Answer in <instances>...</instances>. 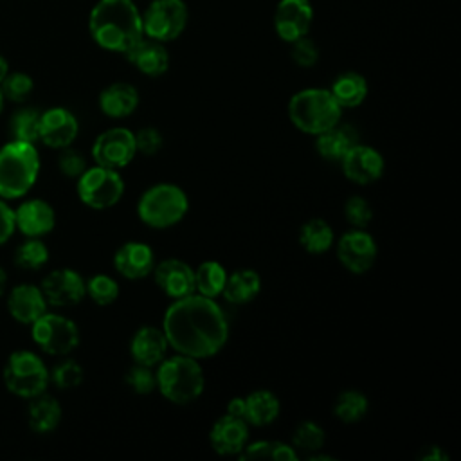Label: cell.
<instances>
[{
  "label": "cell",
  "instance_id": "18",
  "mask_svg": "<svg viewBox=\"0 0 461 461\" xmlns=\"http://www.w3.org/2000/svg\"><path fill=\"white\" fill-rule=\"evenodd\" d=\"M5 304L9 315L16 322L27 326H31L38 317L47 312V301L41 288L31 283H22L11 288Z\"/></svg>",
  "mask_w": 461,
  "mask_h": 461
},
{
  "label": "cell",
  "instance_id": "34",
  "mask_svg": "<svg viewBox=\"0 0 461 461\" xmlns=\"http://www.w3.org/2000/svg\"><path fill=\"white\" fill-rule=\"evenodd\" d=\"M49 261V249L41 238H27L14 250V265L23 270H40Z\"/></svg>",
  "mask_w": 461,
  "mask_h": 461
},
{
  "label": "cell",
  "instance_id": "39",
  "mask_svg": "<svg viewBox=\"0 0 461 461\" xmlns=\"http://www.w3.org/2000/svg\"><path fill=\"white\" fill-rule=\"evenodd\" d=\"M324 430L313 421H303L294 432V447L304 452H317L324 445Z\"/></svg>",
  "mask_w": 461,
  "mask_h": 461
},
{
  "label": "cell",
  "instance_id": "21",
  "mask_svg": "<svg viewBox=\"0 0 461 461\" xmlns=\"http://www.w3.org/2000/svg\"><path fill=\"white\" fill-rule=\"evenodd\" d=\"M153 272L157 285L173 299H180L194 292V270L182 259H164L153 268Z\"/></svg>",
  "mask_w": 461,
  "mask_h": 461
},
{
  "label": "cell",
  "instance_id": "35",
  "mask_svg": "<svg viewBox=\"0 0 461 461\" xmlns=\"http://www.w3.org/2000/svg\"><path fill=\"white\" fill-rule=\"evenodd\" d=\"M333 411L344 423L360 421L367 412V398L358 391H344L339 394Z\"/></svg>",
  "mask_w": 461,
  "mask_h": 461
},
{
  "label": "cell",
  "instance_id": "8",
  "mask_svg": "<svg viewBox=\"0 0 461 461\" xmlns=\"http://www.w3.org/2000/svg\"><path fill=\"white\" fill-rule=\"evenodd\" d=\"M189 9L184 0H151L142 13L144 36L167 43L187 27Z\"/></svg>",
  "mask_w": 461,
  "mask_h": 461
},
{
  "label": "cell",
  "instance_id": "10",
  "mask_svg": "<svg viewBox=\"0 0 461 461\" xmlns=\"http://www.w3.org/2000/svg\"><path fill=\"white\" fill-rule=\"evenodd\" d=\"M31 337L41 351L52 357H65L79 344V330L76 322L49 312L31 324Z\"/></svg>",
  "mask_w": 461,
  "mask_h": 461
},
{
  "label": "cell",
  "instance_id": "5",
  "mask_svg": "<svg viewBox=\"0 0 461 461\" xmlns=\"http://www.w3.org/2000/svg\"><path fill=\"white\" fill-rule=\"evenodd\" d=\"M155 376L162 396L178 405H185L196 400L202 394L205 384L198 358L182 353L162 358Z\"/></svg>",
  "mask_w": 461,
  "mask_h": 461
},
{
  "label": "cell",
  "instance_id": "24",
  "mask_svg": "<svg viewBox=\"0 0 461 461\" xmlns=\"http://www.w3.org/2000/svg\"><path fill=\"white\" fill-rule=\"evenodd\" d=\"M139 106V92L130 83H112L99 94V108L112 119H122Z\"/></svg>",
  "mask_w": 461,
  "mask_h": 461
},
{
  "label": "cell",
  "instance_id": "20",
  "mask_svg": "<svg viewBox=\"0 0 461 461\" xmlns=\"http://www.w3.org/2000/svg\"><path fill=\"white\" fill-rule=\"evenodd\" d=\"M247 438H249L247 421L229 412L221 416L209 432L211 447L221 456L240 454L247 445Z\"/></svg>",
  "mask_w": 461,
  "mask_h": 461
},
{
  "label": "cell",
  "instance_id": "13",
  "mask_svg": "<svg viewBox=\"0 0 461 461\" xmlns=\"http://www.w3.org/2000/svg\"><path fill=\"white\" fill-rule=\"evenodd\" d=\"M41 292L47 304L74 306L86 295L85 279L72 268H56L41 281Z\"/></svg>",
  "mask_w": 461,
  "mask_h": 461
},
{
  "label": "cell",
  "instance_id": "30",
  "mask_svg": "<svg viewBox=\"0 0 461 461\" xmlns=\"http://www.w3.org/2000/svg\"><path fill=\"white\" fill-rule=\"evenodd\" d=\"M40 115L41 112L31 106L16 110L9 119L11 140H22L31 144L40 140Z\"/></svg>",
  "mask_w": 461,
  "mask_h": 461
},
{
  "label": "cell",
  "instance_id": "22",
  "mask_svg": "<svg viewBox=\"0 0 461 461\" xmlns=\"http://www.w3.org/2000/svg\"><path fill=\"white\" fill-rule=\"evenodd\" d=\"M113 267L122 277L140 279L153 272L155 256L149 245L142 241H128L115 252Z\"/></svg>",
  "mask_w": 461,
  "mask_h": 461
},
{
  "label": "cell",
  "instance_id": "25",
  "mask_svg": "<svg viewBox=\"0 0 461 461\" xmlns=\"http://www.w3.org/2000/svg\"><path fill=\"white\" fill-rule=\"evenodd\" d=\"M27 421L31 430L36 434L52 432L61 421L59 402L45 393L31 398V403L27 407Z\"/></svg>",
  "mask_w": 461,
  "mask_h": 461
},
{
  "label": "cell",
  "instance_id": "26",
  "mask_svg": "<svg viewBox=\"0 0 461 461\" xmlns=\"http://www.w3.org/2000/svg\"><path fill=\"white\" fill-rule=\"evenodd\" d=\"M358 142V135L349 124H335L330 130L317 135V151L326 160H339L348 153L351 146Z\"/></svg>",
  "mask_w": 461,
  "mask_h": 461
},
{
  "label": "cell",
  "instance_id": "29",
  "mask_svg": "<svg viewBox=\"0 0 461 461\" xmlns=\"http://www.w3.org/2000/svg\"><path fill=\"white\" fill-rule=\"evenodd\" d=\"M259 290H261L259 274L256 270L243 268L227 276L221 294L229 303L245 304V303H250L259 294Z\"/></svg>",
  "mask_w": 461,
  "mask_h": 461
},
{
  "label": "cell",
  "instance_id": "31",
  "mask_svg": "<svg viewBox=\"0 0 461 461\" xmlns=\"http://www.w3.org/2000/svg\"><path fill=\"white\" fill-rule=\"evenodd\" d=\"M299 241L308 252L322 254L333 243V229L321 218L308 220L299 230Z\"/></svg>",
  "mask_w": 461,
  "mask_h": 461
},
{
  "label": "cell",
  "instance_id": "32",
  "mask_svg": "<svg viewBox=\"0 0 461 461\" xmlns=\"http://www.w3.org/2000/svg\"><path fill=\"white\" fill-rule=\"evenodd\" d=\"M227 281V272L218 261H203L194 270V290L198 294L214 299L221 294Z\"/></svg>",
  "mask_w": 461,
  "mask_h": 461
},
{
  "label": "cell",
  "instance_id": "16",
  "mask_svg": "<svg viewBox=\"0 0 461 461\" xmlns=\"http://www.w3.org/2000/svg\"><path fill=\"white\" fill-rule=\"evenodd\" d=\"M340 164L344 175L355 184H371L384 173L382 155L375 148L360 142L348 149V153L340 158Z\"/></svg>",
  "mask_w": 461,
  "mask_h": 461
},
{
  "label": "cell",
  "instance_id": "27",
  "mask_svg": "<svg viewBox=\"0 0 461 461\" xmlns=\"http://www.w3.org/2000/svg\"><path fill=\"white\" fill-rule=\"evenodd\" d=\"M367 81L362 74L348 70L339 74L331 83V95L339 103L340 108H355L364 103L367 97Z\"/></svg>",
  "mask_w": 461,
  "mask_h": 461
},
{
  "label": "cell",
  "instance_id": "12",
  "mask_svg": "<svg viewBox=\"0 0 461 461\" xmlns=\"http://www.w3.org/2000/svg\"><path fill=\"white\" fill-rule=\"evenodd\" d=\"M313 23V7L310 0H279L274 11L276 34L292 43L297 38L308 36Z\"/></svg>",
  "mask_w": 461,
  "mask_h": 461
},
{
  "label": "cell",
  "instance_id": "33",
  "mask_svg": "<svg viewBox=\"0 0 461 461\" xmlns=\"http://www.w3.org/2000/svg\"><path fill=\"white\" fill-rule=\"evenodd\" d=\"M240 454H241V459H279V461L297 459V452L292 447L274 439H263L252 445H245V448Z\"/></svg>",
  "mask_w": 461,
  "mask_h": 461
},
{
  "label": "cell",
  "instance_id": "9",
  "mask_svg": "<svg viewBox=\"0 0 461 461\" xmlns=\"http://www.w3.org/2000/svg\"><path fill=\"white\" fill-rule=\"evenodd\" d=\"M124 193V182L117 169L104 166L86 167L77 178V196L92 209H108L115 205Z\"/></svg>",
  "mask_w": 461,
  "mask_h": 461
},
{
  "label": "cell",
  "instance_id": "43",
  "mask_svg": "<svg viewBox=\"0 0 461 461\" xmlns=\"http://www.w3.org/2000/svg\"><path fill=\"white\" fill-rule=\"evenodd\" d=\"M58 167L65 176L79 178V175L86 169V160L79 151L70 149V146H68V148H63V151L58 158Z\"/></svg>",
  "mask_w": 461,
  "mask_h": 461
},
{
  "label": "cell",
  "instance_id": "11",
  "mask_svg": "<svg viewBox=\"0 0 461 461\" xmlns=\"http://www.w3.org/2000/svg\"><path fill=\"white\" fill-rule=\"evenodd\" d=\"M135 153V135L122 126L99 133L92 144V158L95 164L110 169H121L128 166Z\"/></svg>",
  "mask_w": 461,
  "mask_h": 461
},
{
  "label": "cell",
  "instance_id": "19",
  "mask_svg": "<svg viewBox=\"0 0 461 461\" xmlns=\"http://www.w3.org/2000/svg\"><path fill=\"white\" fill-rule=\"evenodd\" d=\"M124 56L140 74L149 77H158L169 68V52L166 43L148 36H142Z\"/></svg>",
  "mask_w": 461,
  "mask_h": 461
},
{
  "label": "cell",
  "instance_id": "1",
  "mask_svg": "<svg viewBox=\"0 0 461 461\" xmlns=\"http://www.w3.org/2000/svg\"><path fill=\"white\" fill-rule=\"evenodd\" d=\"M162 331L176 353L207 358L225 346L229 326L225 313L211 297L189 294L175 299L166 310Z\"/></svg>",
  "mask_w": 461,
  "mask_h": 461
},
{
  "label": "cell",
  "instance_id": "4",
  "mask_svg": "<svg viewBox=\"0 0 461 461\" xmlns=\"http://www.w3.org/2000/svg\"><path fill=\"white\" fill-rule=\"evenodd\" d=\"M342 108L328 88H304L292 95L288 117L297 130L319 135L339 124Z\"/></svg>",
  "mask_w": 461,
  "mask_h": 461
},
{
  "label": "cell",
  "instance_id": "44",
  "mask_svg": "<svg viewBox=\"0 0 461 461\" xmlns=\"http://www.w3.org/2000/svg\"><path fill=\"white\" fill-rule=\"evenodd\" d=\"M135 135V148H137V153H142V155H155L160 148H162V133L153 128V126H146V128H140Z\"/></svg>",
  "mask_w": 461,
  "mask_h": 461
},
{
  "label": "cell",
  "instance_id": "6",
  "mask_svg": "<svg viewBox=\"0 0 461 461\" xmlns=\"http://www.w3.org/2000/svg\"><path fill=\"white\" fill-rule=\"evenodd\" d=\"M189 209L187 194L175 184L151 185L137 203L142 223L155 229H167L178 223Z\"/></svg>",
  "mask_w": 461,
  "mask_h": 461
},
{
  "label": "cell",
  "instance_id": "49",
  "mask_svg": "<svg viewBox=\"0 0 461 461\" xmlns=\"http://www.w3.org/2000/svg\"><path fill=\"white\" fill-rule=\"evenodd\" d=\"M5 285H7V274L0 265V295L5 292Z\"/></svg>",
  "mask_w": 461,
  "mask_h": 461
},
{
  "label": "cell",
  "instance_id": "7",
  "mask_svg": "<svg viewBox=\"0 0 461 461\" xmlns=\"http://www.w3.org/2000/svg\"><path fill=\"white\" fill-rule=\"evenodd\" d=\"M4 385L9 393L20 398H34L49 387V369L45 362L29 349L13 351L2 371Z\"/></svg>",
  "mask_w": 461,
  "mask_h": 461
},
{
  "label": "cell",
  "instance_id": "50",
  "mask_svg": "<svg viewBox=\"0 0 461 461\" xmlns=\"http://www.w3.org/2000/svg\"><path fill=\"white\" fill-rule=\"evenodd\" d=\"M4 103H5V99H4V95H2V90H0V113H2V110H4Z\"/></svg>",
  "mask_w": 461,
  "mask_h": 461
},
{
  "label": "cell",
  "instance_id": "38",
  "mask_svg": "<svg viewBox=\"0 0 461 461\" xmlns=\"http://www.w3.org/2000/svg\"><path fill=\"white\" fill-rule=\"evenodd\" d=\"M32 88H34V81L25 72H9L0 83L4 99H9L13 103L25 101L27 95L32 92Z\"/></svg>",
  "mask_w": 461,
  "mask_h": 461
},
{
  "label": "cell",
  "instance_id": "47",
  "mask_svg": "<svg viewBox=\"0 0 461 461\" xmlns=\"http://www.w3.org/2000/svg\"><path fill=\"white\" fill-rule=\"evenodd\" d=\"M448 456L445 452L439 450V447H427V450L423 454H420V459L430 461V459H447Z\"/></svg>",
  "mask_w": 461,
  "mask_h": 461
},
{
  "label": "cell",
  "instance_id": "28",
  "mask_svg": "<svg viewBox=\"0 0 461 461\" xmlns=\"http://www.w3.org/2000/svg\"><path fill=\"white\" fill-rule=\"evenodd\" d=\"M243 400H245L243 420L250 425L263 427V425L272 423L279 416V409H281L279 400L270 391L258 389V391L250 393L249 396H245Z\"/></svg>",
  "mask_w": 461,
  "mask_h": 461
},
{
  "label": "cell",
  "instance_id": "23",
  "mask_svg": "<svg viewBox=\"0 0 461 461\" xmlns=\"http://www.w3.org/2000/svg\"><path fill=\"white\" fill-rule=\"evenodd\" d=\"M167 339L162 330L155 326H142L135 331L130 342V353L137 364L157 366L167 351Z\"/></svg>",
  "mask_w": 461,
  "mask_h": 461
},
{
  "label": "cell",
  "instance_id": "46",
  "mask_svg": "<svg viewBox=\"0 0 461 461\" xmlns=\"http://www.w3.org/2000/svg\"><path fill=\"white\" fill-rule=\"evenodd\" d=\"M243 411H245V400L240 398V396L232 398V400L227 403V412L232 414V416L243 418Z\"/></svg>",
  "mask_w": 461,
  "mask_h": 461
},
{
  "label": "cell",
  "instance_id": "17",
  "mask_svg": "<svg viewBox=\"0 0 461 461\" xmlns=\"http://www.w3.org/2000/svg\"><path fill=\"white\" fill-rule=\"evenodd\" d=\"M14 225L27 238H41L54 229L56 212L49 202L31 198L14 209Z\"/></svg>",
  "mask_w": 461,
  "mask_h": 461
},
{
  "label": "cell",
  "instance_id": "14",
  "mask_svg": "<svg viewBox=\"0 0 461 461\" xmlns=\"http://www.w3.org/2000/svg\"><path fill=\"white\" fill-rule=\"evenodd\" d=\"M79 131V122L76 115L63 108L54 106L40 115V140L54 149L68 148Z\"/></svg>",
  "mask_w": 461,
  "mask_h": 461
},
{
  "label": "cell",
  "instance_id": "40",
  "mask_svg": "<svg viewBox=\"0 0 461 461\" xmlns=\"http://www.w3.org/2000/svg\"><path fill=\"white\" fill-rule=\"evenodd\" d=\"M290 56L295 65L303 68H310L319 61V47L312 38L303 36L290 43Z\"/></svg>",
  "mask_w": 461,
  "mask_h": 461
},
{
  "label": "cell",
  "instance_id": "3",
  "mask_svg": "<svg viewBox=\"0 0 461 461\" xmlns=\"http://www.w3.org/2000/svg\"><path fill=\"white\" fill-rule=\"evenodd\" d=\"M40 175V153L34 144L9 140L0 148V198L25 196Z\"/></svg>",
  "mask_w": 461,
  "mask_h": 461
},
{
  "label": "cell",
  "instance_id": "42",
  "mask_svg": "<svg viewBox=\"0 0 461 461\" xmlns=\"http://www.w3.org/2000/svg\"><path fill=\"white\" fill-rule=\"evenodd\" d=\"M344 214H346V220L357 227V229H364L369 225L371 218H373V209L371 205L367 203L366 198L362 196H351L346 205H344Z\"/></svg>",
  "mask_w": 461,
  "mask_h": 461
},
{
  "label": "cell",
  "instance_id": "45",
  "mask_svg": "<svg viewBox=\"0 0 461 461\" xmlns=\"http://www.w3.org/2000/svg\"><path fill=\"white\" fill-rule=\"evenodd\" d=\"M14 230V209L4 198H0V245H4Z\"/></svg>",
  "mask_w": 461,
  "mask_h": 461
},
{
  "label": "cell",
  "instance_id": "36",
  "mask_svg": "<svg viewBox=\"0 0 461 461\" xmlns=\"http://www.w3.org/2000/svg\"><path fill=\"white\" fill-rule=\"evenodd\" d=\"M86 295L99 306L112 304L119 295V285L113 277L106 274H95L88 281H85Z\"/></svg>",
  "mask_w": 461,
  "mask_h": 461
},
{
  "label": "cell",
  "instance_id": "37",
  "mask_svg": "<svg viewBox=\"0 0 461 461\" xmlns=\"http://www.w3.org/2000/svg\"><path fill=\"white\" fill-rule=\"evenodd\" d=\"M49 378L58 389H74L83 382V367L76 360L65 358L49 371Z\"/></svg>",
  "mask_w": 461,
  "mask_h": 461
},
{
  "label": "cell",
  "instance_id": "2",
  "mask_svg": "<svg viewBox=\"0 0 461 461\" xmlns=\"http://www.w3.org/2000/svg\"><path fill=\"white\" fill-rule=\"evenodd\" d=\"M88 32L104 50L126 54L142 36V11L133 0H97L88 14Z\"/></svg>",
  "mask_w": 461,
  "mask_h": 461
},
{
  "label": "cell",
  "instance_id": "41",
  "mask_svg": "<svg viewBox=\"0 0 461 461\" xmlns=\"http://www.w3.org/2000/svg\"><path fill=\"white\" fill-rule=\"evenodd\" d=\"M126 384L137 394H149L157 387V376L149 366L137 364L126 373Z\"/></svg>",
  "mask_w": 461,
  "mask_h": 461
},
{
  "label": "cell",
  "instance_id": "48",
  "mask_svg": "<svg viewBox=\"0 0 461 461\" xmlns=\"http://www.w3.org/2000/svg\"><path fill=\"white\" fill-rule=\"evenodd\" d=\"M9 74V63L4 56H0V83L4 81V77Z\"/></svg>",
  "mask_w": 461,
  "mask_h": 461
},
{
  "label": "cell",
  "instance_id": "15",
  "mask_svg": "<svg viewBox=\"0 0 461 461\" xmlns=\"http://www.w3.org/2000/svg\"><path fill=\"white\" fill-rule=\"evenodd\" d=\"M340 263L353 274L369 270L376 259V243L371 234L357 229L340 236L337 245Z\"/></svg>",
  "mask_w": 461,
  "mask_h": 461
}]
</instances>
